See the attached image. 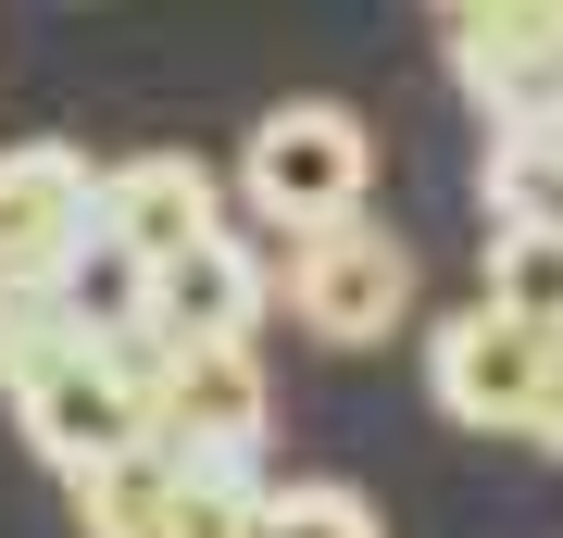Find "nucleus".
Returning <instances> with one entry per match:
<instances>
[{
  "label": "nucleus",
  "instance_id": "obj_1",
  "mask_svg": "<svg viewBox=\"0 0 563 538\" xmlns=\"http://www.w3.org/2000/svg\"><path fill=\"white\" fill-rule=\"evenodd\" d=\"M125 363V400H139V439L188 451V463H263V351L251 339H101Z\"/></svg>",
  "mask_w": 563,
  "mask_h": 538
},
{
  "label": "nucleus",
  "instance_id": "obj_2",
  "mask_svg": "<svg viewBox=\"0 0 563 538\" xmlns=\"http://www.w3.org/2000/svg\"><path fill=\"white\" fill-rule=\"evenodd\" d=\"M363 176H376V139H363L351 100H276V113L251 125V151H239L251 213L288 226V239H301V226L363 213Z\"/></svg>",
  "mask_w": 563,
  "mask_h": 538
},
{
  "label": "nucleus",
  "instance_id": "obj_3",
  "mask_svg": "<svg viewBox=\"0 0 563 538\" xmlns=\"http://www.w3.org/2000/svg\"><path fill=\"white\" fill-rule=\"evenodd\" d=\"M288 314H301V339H325V351L401 339V326H413V251L388 239L376 213L301 226V251H288Z\"/></svg>",
  "mask_w": 563,
  "mask_h": 538
},
{
  "label": "nucleus",
  "instance_id": "obj_4",
  "mask_svg": "<svg viewBox=\"0 0 563 538\" xmlns=\"http://www.w3.org/2000/svg\"><path fill=\"white\" fill-rule=\"evenodd\" d=\"M563 326H526L501 300H463V314L426 339V400L463 426V439H526V400H539V363H551Z\"/></svg>",
  "mask_w": 563,
  "mask_h": 538
},
{
  "label": "nucleus",
  "instance_id": "obj_5",
  "mask_svg": "<svg viewBox=\"0 0 563 538\" xmlns=\"http://www.w3.org/2000/svg\"><path fill=\"white\" fill-rule=\"evenodd\" d=\"M0 388H13V426H25V451H38L51 476H88V463L139 451V400H125V363L101 339H63V351H38Z\"/></svg>",
  "mask_w": 563,
  "mask_h": 538
},
{
  "label": "nucleus",
  "instance_id": "obj_6",
  "mask_svg": "<svg viewBox=\"0 0 563 538\" xmlns=\"http://www.w3.org/2000/svg\"><path fill=\"white\" fill-rule=\"evenodd\" d=\"M101 239V163L76 139H13L0 151V288H51Z\"/></svg>",
  "mask_w": 563,
  "mask_h": 538
},
{
  "label": "nucleus",
  "instance_id": "obj_7",
  "mask_svg": "<svg viewBox=\"0 0 563 538\" xmlns=\"http://www.w3.org/2000/svg\"><path fill=\"white\" fill-rule=\"evenodd\" d=\"M551 63H563V0H463L451 13V88L476 100L488 125L539 113Z\"/></svg>",
  "mask_w": 563,
  "mask_h": 538
},
{
  "label": "nucleus",
  "instance_id": "obj_8",
  "mask_svg": "<svg viewBox=\"0 0 563 538\" xmlns=\"http://www.w3.org/2000/svg\"><path fill=\"white\" fill-rule=\"evenodd\" d=\"M263 300H276L263 251L213 226V239H188V251H163V263H151V339H251Z\"/></svg>",
  "mask_w": 563,
  "mask_h": 538
},
{
  "label": "nucleus",
  "instance_id": "obj_9",
  "mask_svg": "<svg viewBox=\"0 0 563 538\" xmlns=\"http://www.w3.org/2000/svg\"><path fill=\"white\" fill-rule=\"evenodd\" d=\"M225 226V200H213V163H188V151H139V163H101V239L113 251H188V239H213Z\"/></svg>",
  "mask_w": 563,
  "mask_h": 538
},
{
  "label": "nucleus",
  "instance_id": "obj_10",
  "mask_svg": "<svg viewBox=\"0 0 563 538\" xmlns=\"http://www.w3.org/2000/svg\"><path fill=\"white\" fill-rule=\"evenodd\" d=\"M176 476H188V451H113V463H88V476H63V501H76V538H163V514H176Z\"/></svg>",
  "mask_w": 563,
  "mask_h": 538
},
{
  "label": "nucleus",
  "instance_id": "obj_11",
  "mask_svg": "<svg viewBox=\"0 0 563 538\" xmlns=\"http://www.w3.org/2000/svg\"><path fill=\"white\" fill-rule=\"evenodd\" d=\"M51 314L76 326V339H139V326H151V263L113 251V239H88V251L51 276Z\"/></svg>",
  "mask_w": 563,
  "mask_h": 538
},
{
  "label": "nucleus",
  "instance_id": "obj_12",
  "mask_svg": "<svg viewBox=\"0 0 563 538\" xmlns=\"http://www.w3.org/2000/svg\"><path fill=\"white\" fill-rule=\"evenodd\" d=\"M263 488H276L263 463H188L163 538H263Z\"/></svg>",
  "mask_w": 563,
  "mask_h": 538
},
{
  "label": "nucleus",
  "instance_id": "obj_13",
  "mask_svg": "<svg viewBox=\"0 0 563 538\" xmlns=\"http://www.w3.org/2000/svg\"><path fill=\"white\" fill-rule=\"evenodd\" d=\"M476 300H501V314H526V326H563V239H539V226H488V288Z\"/></svg>",
  "mask_w": 563,
  "mask_h": 538
},
{
  "label": "nucleus",
  "instance_id": "obj_14",
  "mask_svg": "<svg viewBox=\"0 0 563 538\" xmlns=\"http://www.w3.org/2000/svg\"><path fill=\"white\" fill-rule=\"evenodd\" d=\"M263 538H388L376 501L339 488V476H301V488H263Z\"/></svg>",
  "mask_w": 563,
  "mask_h": 538
},
{
  "label": "nucleus",
  "instance_id": "obj_15",
  "mask_svg": "<svg viewBox=\"0 0 563 538\" xmlns=\"http://www.w3.org/2000/svg\"><path fill=\"white\" fill-rule=\"evenodd\" d=\"M526 451L563 463V339H551V363H539V400H526Z\"/></svg>",
  "mask_w": 563,
  "mask_h": 538
},
{
  "label": "nucleus",
  "instance_id": "obj_16",
  "mask_svg": "<svg viewBox=\"0 0 563 538\" xmlns=\"http://www.w3.org/2000/svg\"><path fill=\"white\" fill-rule=\"evenodd\" d=\"M439 13H463V0H439Z\"/></svg>",
  "mask_w": 563,
  "mask_h": 538
}]
</instances>
